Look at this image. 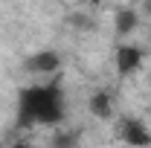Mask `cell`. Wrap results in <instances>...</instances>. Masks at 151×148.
Wrapping results in <instances>:
<instances>
[{
	"label": "cell",
	"mask_w": 151,
	"mask_h": 148,
	"mask_svg": "<svg viewBox=\"0 0 151 148\" xmlns=\"http://www.w3.org/2000/svg\"><path fill=\"white\" fill-rule=\"evenodd\" d=\"M64 119V96L58 84H38V87H26L20 90L18 102V125L29 128V125H58Z\"/></svg>",
	"instance_id": "6da1fadb"
},
{
	"label": "cell",
	"mask_w": 151,
	"mask_h": 148,
	"mask_svg": "<svg viewBox=\"0 0 151 148\" xmlns=\"http://www.w3.org/2000/svg\"><path fill=\"white\" fill-rule=\"evenodd\" d=\"M58 67H61V61H58L55 52H35V55H29L26 58V70L29 73H41V75H50V73H55Z\"/></svg>",
	"instance_id": "7a4b0ae2"
},
{
	"label": "cell",
	"mask_w": 151,
	"mask_h": 148,
	"mask_svg": "<svg viewBox=\"0 0 151 148\" xmlns=\"http://www.w3.org/2000/svg\"><path fill=\"white\" fill-rule=\"evenodd\" d=\"M119 137L131 145H148L151 142V134L145 131V125H139L137 119H125L122 128H119Z\"/></svg>",
	"instance_id": "3957f363"
},
{
	"label": "cell",
	"mask_w": 151,
	"mask_h": 148,
	"mask_svg": "<svg viewBox=\"0 0 151 148\" xmlns=\"http://www.w3.org/2000/svg\"><path fill=\"white\" fill-rule=\"evenodd\" d=\"M139 64H142V52H139L137 47H119V50H116V70L122 75L134 73Z\"/></svg>",
	"instance_id": "277c9868"
},
{
	"label": "cell",
	"mask_w": 151,
	"mask_h": 148,
	"mask_svg": "<svg viewBox=\"0 0 151 148\" xmlns=\"http://www.w3.org/2000/svg\"><path fill=\"white\" fill-rule=\"evenodd\" d=\"M90 113L99 119H111V99L108 93H93L90 96Z\"/></svg>",
	"instance_id": "5b68a950"
},
{
	"label": "cell",
	"mask_w": 151,
	"mask_h": 148,
	"mask_svg": "<svg viewBox=\"0 0 151 148\" xmlns=\"http://www.w3.org/2000/svg\"><path fill=\"white\" fill-rule=\"evenodd\" d=\"M134 26H137V15H134L131 9H122V12H116V32H131Z\"/></svg>",
	"instance_id": "8992f818"
},
{
	"label": "cell",
	"mask_w": 151,
	"mask_h": 148,
	"mask_svg": "<svg viewBox=\"0 0 151 148\" xmlns=\"http://www.w3.org/2000/svg\"><path fill=\"white\" fill-rule=\"evenodd\" d=\"M67 23H70V26H76V29H90V26H93V20L87 18V15H78V12H76V15H70V18H67Z\"/></svg>",
	"instance_id": "52a82bcc"
},
{
	"label": "cell",
	"mask_w": 151,
	"mask_h": 148,
	"mask_svg": "<svg viewBox=\"0 0 151 148\" xmlns=\"http://www.w3.org/2000/svg\"><path fill=\"white\" fill-rule=\"evenodd\" d=\"M145 12H148V15H151V0H145Z\"/></svg>",
	"instance_id": "ba28073f"
},
{
	"label": "cell",
	"mask_w": 151,
	"mask_h": 148,
	"mask_svg": "<svg viewBox=\"0 0 151 148\" xmlns=\"http://www.w3.org/2000/svg\"><path fill=\"white\" fill-rule=\"evenodd\" d=\"M90 3H96V6H99V3H105V0H90Z\"/></svg>",
	"instance_id": "9c48e42d"
}]
</instances>
